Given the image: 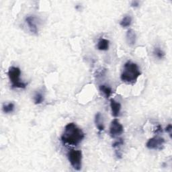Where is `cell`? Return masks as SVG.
Wrapping results in <instances>:
<instances>
[{"mask_svg": "<svg viewBox=\"0 0 172 172\" xmlns=\"http://www.w3.org/2000/svg\"><path fill=\"white\" fill-rule=\"evenodd\" d=\"M85 137V134L75 123H69L65 127L61 141L65 145L77 146Z\"/></svg>", "mask_w": 172, "mask_h": 172, "instance_id": "1", "label": "cell"}, {"mask_svg": "<svg viewBox=\"0 0 172 172\" xmlns=\"http://www.w3.org/2000/svg\"><path fill=\"white\" fill-rule=\"evenodd\" d=\"M165 144V139L163 138L156 136L153 137L147 141L146 146L149 149H158L161 150L163 148Z\"/></svg>", "mask_w": 172, "mask_h": 172, "instance_id": "5", "label": "cell"}, {"mask_svg": "<svg viewBox=\"0 0 172 172\" xmlns=\"http://www.w3.org/2000/svg\"><path fill=\"white\" fill-rule=\"evenodd\" d=\"M123 145H124V140L122 138H119V139L116 141L114 143L112 144V147L114 148H116V147H119Z\"/></svg>", "mask_w": 172, "mask_h": 172, "instance_id": "17", "label": "cell"}, {"mask_svg": "<svg viewBox=\"0 0 172 172\" xmlns=\"http://www.w3.org/2000/svg\"><path fill=\"white\" fill-rule=\"evenodd\" d=\"M166 131L167 133H168L170 135V137H171V131H172V126H171V124H169V125H167V127L166 128Z\"/></svg>", "mask_w": 172, "mask_h": 172, "instance_id": "18", "label": "cell"}, {"mask_svg": "<svg viewBox=\"0 0 172 172\" xmlns=\"http://www.w3.org/2000/svg\"><path fill=\"white\" fill-rule=\"evenodd\" d=\"M34 103L35 104H41L42 102L44 101V96H42V94L41 93H38L35 95V96L34 98Z\"/></svg>", "mask_w": 172, "mask_h": 172, "instance_id": "16", "label": "cell"}, {"mask_svg": "<svg viewBox=\"0 0 172 172\" xmlns=\"http://www.w3.org/2000/svg\"><path fill=\"white\" fill-rule=\"evenodd\" d=\"M98 49L100 50H107L109 49V41L106 39H101L98 43Z\"/></svg>", "mask_w": 172, "mask_h": 172, "instance_id": "11", "label": "cell"}, {"mask_svg": "<svg viewBox=\"0 0 172 172\" xmlns=\"http://www.w3.org/2000/svg\"><path fill=\"white\" fill-rule=\"evenodd\" d=\"M110 107L112 110V114L114 117H118L120 114L121 105L119 102L115 101L114 99L110 100Z\"/></svg>", "mask_w": 172, "mask_h": 172, "instance_id": "8", "label": "cell"}, {"mask_svg": "<svg viewBox=\"0 0 172 172\" xmlns=\"http://www.w3.org/2000/svg\"><path fill=\"white\" fill-rule=\"evenodd\" d=\"M26 22L27 23L30 32L33 34H37L38 27L36 24V18L33 16H28L26 18Z\"/></svg>", "mask_w": 172, "mask_h": 172, "instance_id": "7", "label": "cell"}, {"mask_svg": "<svg viewBox=\"0 0 172 172\" xmlns=\"http://www.w3.org/2000/svg\"><path fill=\"white\" fill-rule=\"evenodd\" d=\"M141 74L138 65L131 61H127L124 64L122 73L120 76L121 80L127 84L133 85L137 82L138 77Z\"/></svg>", "mask_w": 172, "mask_h": 172, "instance_id": "2", "label": "cell"}, {"mask_svg": "<svg viewBox=\"0 0 172 172\" xmlns=\"http://www.w3.org/2000/svg\"><path fill=\"white\" fill-rule=\"evenodd\" d=\"M138 6H139V2H138V1H133V2H132L131 3V6H133V7H138Z\"/></svg>", "mask_w": 172, "mask_h": 172, "instance_id": "19", "label": "cell"}, {"mask_svg": "<svg viewBox=\"0 0 172 172\" xmlns=\"http://www.w3.org/2000/svg\"><path fill=\"white\" fill-rule=\"evenodd\" d=\"M14 108H15V106L12 102L8 104H4L3 106V111L6 114H8V113L12 112L14 110Z\"/></svg>", "mask_w": 172, "mask_h": 172, "instance_id": "14", "label": "cell"}, {"mask_svg": "<svg viewBox=\"0 0 172 172\" xmlns=\"http://www.w3.org/2000/svg\"><path fill=\"white\" fill-rule=\"evenodd\" d=\"M101 120H102L101 114L100 112H98L96 114V117H95V123H96V125L98 128V129L100 132H102L104 130V124L101 121Z\"/></svg>", "mask_w": 172, "mask_h": 172, "instance_id": "10", "label": "cell"}, {"mask_svg": "<svg viewBox=\"0 0 172 172\" xmlns=\"http://www.w3.org/2000/svg\"><path fill=\"white\" fill-rule=\"evenodd\" d=\"M153 54H154V56L156 58H159V59H162L165 57V53L163 52V50L159 48V47H156L153 50Z\"/></svg>", "mask_w": 172, "mask_h": 172, "instance_id": "15", "label": "cell"}, {"mask_svg": "<svg viewBox=\"0 0 172 172\" xmlns=\"http://www.w3.org/2000/svg\"><path fill=\"white\" fill-rule=\"evenodd\" d=\"M132 23V18L130 16H126L122 18V20L120 21V24L123 28L129 27Z\"/></svg>", "mask_w": 172, "mask_h": 172, "instance_id": "13", "label": "cell"}, {"mask_svg": "<svg viewBox=\"0 0 172 172\" xmlns=\"http://www.w3.org/2000/svg\"><path fill=\"white\" fill-rule=\"evenodd\" d=\"M136 34L133 30L130 29L126 33V40L130 45H134L136 42Z\"/></svg>", "mask_w": 172, "mask_h": 172, "instance_id": "9", "label": "cell"}, {"mask_svg": "<svg viewBox=\"0 0 172 172\" xmlns=\"http://www.w3.org/2000/svg\"><path fill=\"white\" fill-rule=\"evenodd\" d=\"M68 159L75 170L79 171L82 168V153L80 150H71L67 154Z\"/></svg>", "mask_w": 172, "mask_h": 172, "instance_id": "4", "label": "cell"}, {"mask_svg": "<svg viewBox=\"0 0 172 172\" xmlns=\"http://www.w3.org/2000/svg\"><path fill=\"white\" fill-rule=\"evenodd\" d=\"M124 132V128L117 119L113 120L110 127V134L111 137L115 138L121 135Z\"/></svg>", "mask_w": 172, "mask_h": 172, "instance_id": "6", "label": "cell"}, {"mask_svg": "<svg viewBox=\"0 0 172 172\" xmlns=\"http://www.w3.org/2000/svg\"><path fill=\"white\" fill-rule=\"evenodd\" d=\"M99 89H100V91H102V92L105 95L106 97L107 98L110 96L112 94V90L110 87L105 86V85L100 86V87H99Z\"/></svg>", "mask_w": 172, "mask_h": 172, "instance_id": "12", "label": "cell"}, {"mask_svg": "<svg viewBox=\"0 0 172 172\" xmlns=\"http://www.w3.org/2000/svg\"><path fill=\"white\" fill-rule=\"evenodd\" d=\"M8 77L10 80L12 82V86L13 88H25L27 84L24 82H20V77L21 75V71L18 67H11L9 68Z\"/></svg>", "mask_w": 172, "mask_h": 172, "instance_id": "3", "label": "cell"}]
</instances>
